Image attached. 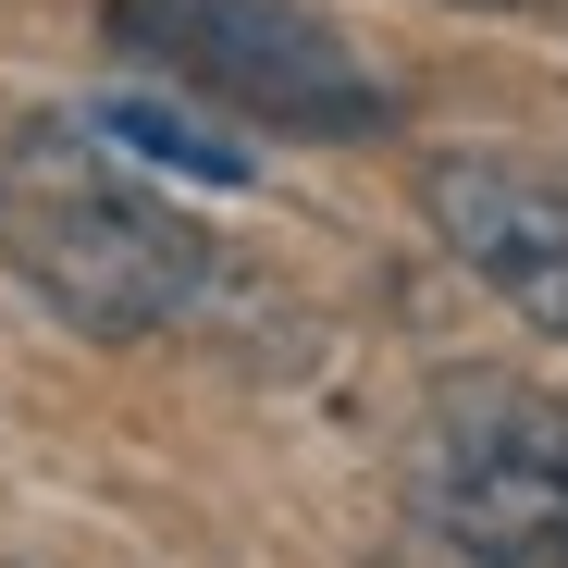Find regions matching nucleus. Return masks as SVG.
Returning <instances> with one entry per match:
<instances>
[{
  "label": "nucleus",
  "instance_id": "1",
  "mask_svg": "<svg viewBox=\"0 0 568 568\" xmlns=\"http://www.w3.org/2000/svg\"><path fill=\"white\" fill-rule=\"evenodd\" d=\"M0 260L74 334H161L211 284V235L74 124H26L0 149Z\"/></svg>",
  "mask_w": 568,
  "mask_h": 568
},
{
  "label": "nucleus",
  "instance_id": "2",
  "mask_svg": "<svg viewBox=\"0 0 568 568\" xmlns=\"http://www.w3.org/2000/svg\"><path fill=\"white\" fill-rule=\"evenodd\" d=\"M112 38L136 62H161L185 100H223L272 136H371L384 124L371 62L297 0H112Z\"/></svg>",
  "mask_w": 568,
  "mask_h": 568
},
{
  "label": "nucleus",
  "instance_id": "3",
  "mask_svg": "<svg viewBox=\"0 0 568 568\" xmlns=\"http://www.w3.org/2000/svg\"><path fill=\"white\" fill-rule=\"evenodd\" d=\"M420 519L483 568H568V408L531 384H457L420 433Z\"/></svg>",
  "mask_w": 568,
  "mask_h": 568
},
{
  "label": "nucleus",
  "instance_id": "4",
  "mask_svg": "<svg viewBox=\"0 0 568 568\" xmlns=\"http://www.w3.org/2000/svg\"><path fill=\"white\" fill-rule=\"evenodd\" d=\"M420 199L445 223V247L495 284V297L544 334H568V161L531 149H445L420 173Z\"/></svg>",
  "mask_w": 568,
  "mask_h": 568
},
{
  "label": "nucleus",
  "instance_id": "5",
  "mask_svg": "<svg viewBox=\"0 0 568 568\" xmlns=\"http://www.w3.org/2000/svg\"><path fill=\"white\" fill-rule=\"evenodd\" d=\"M100 136L136 149V161H161V173H185V185H247V149L211 136V124H185L173 100H100Z\"/></svg>",
  "mask_w": 568,
  "mask_h": 568
}]
</instances>
